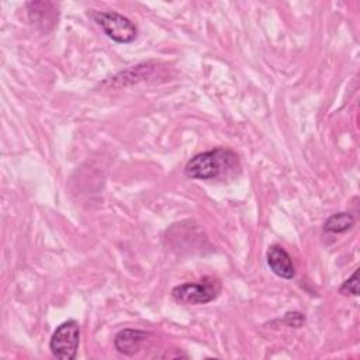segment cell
Instances as JSON below:
<instances>
[{"label": "cell", "instance_id": "cell-1", "mask_svg": "<svg viewBox=\"0 0 360 360\" xmlns=\"http://www.w3.org/2000/svg\"><path fill=\"white\" fill-rule=\"evenodd\" d=\"M239 166L238 155L226 148H215L193 156L184 166V173L195 180H212Z\"/></svg>", "mask_w": 360, "mask_h": 360}, {"label": "cell", "instance_id": "cell-2", "mask_svg": "<svg viewBox=\"0 0 360 360\" xmlns=\"http://www.w3.org/2000/svg\"><path fill=\"white\" fill-rule=\"evenodd\" d=\"M221 292V283L215 277H202L198 283H183L172 290V297L179 304L198 305L214 301Z\"/></svg>", "mask_w": 360, "mask_h": 360}, {"label": "cell", "instance_id": "cell-3", "mask_svg": "<svg viewBox=\"0 0 360 360\" xmlns=\"http://www.w3.org/2000/svg\"><path fill=\"white\" fill-rule=\"evenodd\" d=\"M89 17L104 31V34L118 44H131L136 38L135 24L117 11L91 10Z\"/></svg>", "mask_w": 360, "mask_h": 360}, {"label": "cell", "instance_id": "cell-4", "mask_svg": "<svg viewBox=\"0 0 360 360\" xmlns=\"http://www.w3.org/2000/svg\"><path fill=\"white\" fill-rule=\"evenodd\" d=\"M80 343V326L75 319L60 323L51 336L49 349L53 357L59 360H73L77 356Z\"/></svg>", "mask_w": 360, "mask_h": 360}, {"label": "cell", "instance_id": "cell-5", "mask_svg": "<svg viewBox=\"0 0 360 360\" xmlns=\"http://www.w3.org/2000/svg\"><path fill=\"white\" fill-rule=\"evenodd\" d=\"M266 260H267V266L276 276L284 280H291L294 277L295 269H294L291 256L283 246L271 245L267 249Z\"/></svg>", "mask_w": 360, "mask_h": 360}, {"label": "cell", "instance_id": "cell-6", "mask_svg": "<svg viewBox=\"0 0 360 360\" xmlns=\"http://www.w3.org/2000/svg\"><path fill=\"white\" fill-rule=\"evenodd\" d=\"M153 70H155V63H152V62L139 63V65L132 66V68H129L124 72H120L114 77L105 80L103 83V86L108 87V89H111V87L117 89V87L134 84V83H138L139 80H143V79L149 77Z\"/></svg>", "mask_w": 360, "mask_h": 360}, {"label": "cell", "instance_id": "cell-7", "mask_svg": "<svg viewBox=\"0 0 360 360\" xmlns=\"http://www.w3.org/2000/svg\"><path fill=\"white\" fill-rule=\"evenodd\" d=\"M148 336L149 333L145 330L122 329L115 335L114 346L120 353L125 356H134L141 349V345L146 340Z\"/></svg>", "mask_w": 360, "mask_h": 360}, {"label": "cell", "instance_id": "cell-8", "mask_svg": "<svg viewBox=\"0 0 360 360\" xmlns=\"http://www.w3.org/2000/svg\"><path fill=\"white\" fill-rule=\"evenodd\" d=\"M28 8V15L32 24L37 25H44L46 30L48 24H55V17L58 13L53 8L52 3L48 1H31L27 3Z\"/></svg>", "mask_w": 360, "mask_h": 360}, {"label": "cell", "instance_id": "cell-9", "mask_svg": "<svg viewBox=\"0 0 360 360\" xmlns=\"http://www.w3.org/2000/svg\"><path fill=\"white\" fill-rule=\"evenodd\" d=\"M356 219L350 212H338L330 215L325 224H323V231L330 232V233H342L349 231L354 225Z\"/></svg>", "mask_w": 360, "mask_h": 360}, {"label": "cell", "instance_id": "cell-10", "mask_svg": "<svg viewBox=\"0 0 360 360\" xmlns=\"http://www.w3.org/2000/svg\"><path fill=\"white\" fill-rule=\"evenodd\" d=\"M359 271L356 270L339 288V292L343 295H359Z\"/></svg>", "mask_w": 360, "mask_h": 360}, {"label": "cell", "instance_id": "cell-11", "mask_svg": "<svg viewBox=\"0 0 360 360\" xmlns=\"http://www.w3.org/2000/svg\"><path fill=\"white\" fill-rule=\"evenodd\" d=\"M284 322L291 328H300L305 322V316L301 312H287Z\"/></svg>", "mask_w": 360, "mask_h": 360}]
</instances>
